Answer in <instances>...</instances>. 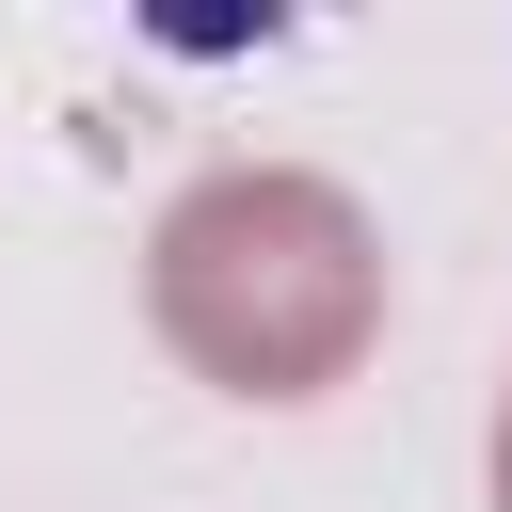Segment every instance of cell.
<instances>
[{"instance_id": "obj_1", "label": "cell", "mask_w": 512, "mask_h": 512, "mask_svg": "<svg viewBox=\"0 0 512 512\" xmlns=\"http://www.w3.org/2000/svg\"><path fill=\"white\" fill-rule=\"evenodd\" d=\"M496 512H512V416H496Z\"/></svg>"}]
</instances>
